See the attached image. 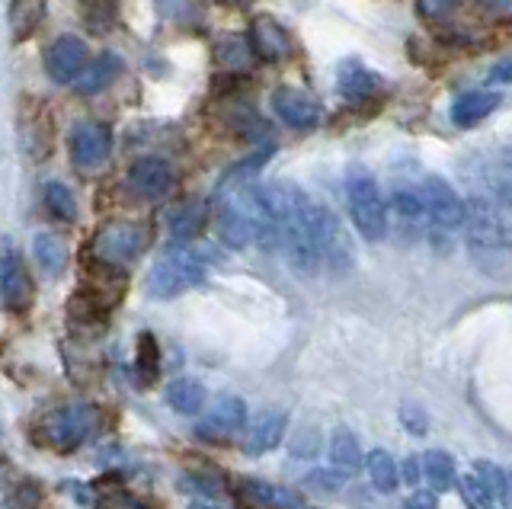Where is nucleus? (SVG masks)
<instances>
[{
  "mask_svg": "<svg viewBox=\"0 0 512 509\" xmlns=\"http://www.w3.org/2000/svg\"><path fill=\"white\" fill-rule=\"evenodd\" d=\"M212 263H215V253L208 247L180 244L151 266L148 282H144L148 285V295L151 298H176L189 289H199V285L208 279Z\"/></svg>",
  "mask_w": 512,
  "mask_h": 509,
  "instance_id": "1",
  "label": "nucleus"
},
{
  "mask_svg": "<svg viewBox=\"0 0 512 509\" xmlns=\"http://www.w3.org/2000/svg\"><path fill=\"white\" fill-rule=\"evenodd\" d=\"M461 225H464V237H468L474 260L493 263L506 253L509 228H506V215L500 205L493 202V196H471L464 202Z\"/></svg>",
  "mask_w": 512,
  "mask_h": 509,
  "instance_id": "2",
  "label": "nucleus"
},
{
  "mask_svg": "<svg viewBox=\"0 0 512 509\" xmlns=\"http://www.w3.org/2000/svg\"><path fill=\"white\" fill-rule=\"evenodd\" d=\"M346 199L356 231L365 241H381L388 234V202H384L378 180L362 167H352L346 177Z\"/></svg>",
  "mask_w": 512,
  "mask_h": 509,
  "instance_id": "3",
  "label": "nucleus"
},
{
  "mask_svg": "<svg viewBox=\"0 0 512 509\" xmlns=\"http://www.w3.org/2000/svg\"><path fill=\"white\" fill-rule=\"evenodd\" d=\"M311 241L317 250L320 266H327L330 273L343 276L352 269V241L343 228L340 215H333L327 205L311 202Z\"/></svg>",
  "mask_w": 512,
  "mask_h": 509,
  "instance_id": "4",
  "label": "nucleus"
},
{
  "mask_svg": "<svg viewBox=\"0 0 512 509\" xmlns=\"http://www.w3.org/2000/svg\"><path fill=\"white\" fill-rule=\"evenodd\" d=\"M420 202H423V215L429 221L432 234H452L461 228V215H464V202L452 189V183L442 177H426L420 186Z\"/></svg>",
  "mask_w": 512,
  "mask_h": 509,
  "instance_id": "5",
  "label": "nucleus"
},
{
  "mask_svg": "<svg viewBox=\"0 0 512 509\" xmlns=\"http://www.w3.org/2000/svg\"><path fill=\"white\" fill-rule=\"evenodd\" d=\"M144 241H148V234H144V228L135 225V221H109V225L96 231L93 250H96V260L100 263L125 266L128 260H135L144 250Z\"/></svg>",
  "mask_w": 512,
  "mask_h": 509,
  "instance_id": "6",
  "label": "nucleus"
},
{
  "mask_svg": "<svg viewBox=\"0 0 512 509\" xmlns=\"http://www.w3.org/2000/svg\"><path fill=\"white\" fill-rule=\"evenodd\" d=\"M96 426H100V410L90 404H74V407H61L48 417V439H52L58 449H77L84 445Z\"/></svg>",
  "mask_w": 512,
  "mask_h": 509,
  "instance_id": "7",
  "label": "nucleus"
},
{
  "mask_svg": "<svg viewBox=\"0 0 512 509\" xmlns=\"http://www.w3.org/2000/svg\"><path fill=\"white\" fill-rule=\"evenodd\" d=\"M68 148H71V161L80 170H96L100 164H106V157L112 151V132L103 122H74V129L68 135Z\"/></svg>",
  "mask_w": 512,
  "mask_h": 509,
  "instance_id": "8",
  "label": "nucleus"
},
{
  "mask_svg": "<svg viewBox=\"0 0 512 509\" xmlns=\"http://www.w3.org/2000/svg\"><path fill=\"white\" fill-rule=\"evenodd\" d=\"M128 189L144 199V202H160L170 196V189L176 183L173 167L164 161V157H138V161L128 167Z\"/></svg>",
  "mask_w": 512,
  "mask_h": 509,
  "instance_id": "9",
  "label": "nucleus"
},
{
  "mask_svg": "<svg viewBox=\"0 0 512 509\" xmlns=\"http://www.w3.org/2000/svg\"><path fill=\"white\" fill-rule=\"evenodd\" d=\"M42 65L52 84H71L87 65V42L80 36H58L42 52Z\"/></svg>",
  "mask_w": 512,
  "mask_h": 509,
  "instance_id": "10",
  "label": "nucleus"
},
{
  "mask_svg": "<svg viewBox=\"0 0 512 509\" xmlns=\"http://www.w3.org/2000/svg\"><path fill=\"white\" fill-rule=\"evenodd\" d=\"M0 301L13 314H23L32 305V276L16 250L0 253Z\"/></svg>",
  "mask_w": 512,
  "mask_h": 509,
  "instance_id": "11",
  "label": "nucleus"
},
{
  "mask_svg": "<svg viewBox=\"0 0 512 509\" xmlns=\"http://www.w3.org/2000/svg\"><path fill=\"white\" fill-rule=\"evenodd\" d=\"M244 423H247V404L234 394H224L208 410V417L196 426V436L205 442H228L244 429Z\"/></svg>",
  "mask_w": 512,
  "mask_h": 509,
  "instance_id": "12",
  "label": "nucleus"
},
{
  "mask_svg": "<svg viewBox=\"0 0 512 509\" xmlns=\"http://www.w3.org/2000/svg\"><path fill=\"white\" fill-rule=\"evenodd\" d=\"M272 109H276V116L288 129H314L320 116H324L320 103L308 90H298V87H279L272 93Z\"/></svg>",
  "mask_w": 512,
  "mask_h": 509,
  "instance_id": "13",
  "label": "nucleus"
},
{
  "mask_svg": "<svg viewBox=\"0 0 512 509\" xmlns=\"http://www.w3.org/2000/svg\"><path fill=\"white\" fill-rule=\"evenodd\" d=\"M250 52L256 58L269 61V65H276V61L292 55V39H288L285 29L272 20V17H256L250 23Z\"/></svg>",
  "mask_w": 512,
  "mask_h": 509,
  "instance_id": "14",
  "label": "nucleus"
},
{
  "mask_svg": "<svg viewBox=\"0 0 512 509\" xmlns=\"http://www.w3.org/2000/svg\"><path fill=\"white\" fill-rule=\"evenodd\" d=\"M336 90L346 103H365L381 93V77L372 68H365L362 61L349 58L336 71Z\"/></svg>",
  "mask_w": 512,
  "mask_h": 509,
  "instance_id": "15",
  "label": "nucleus"
},
{
  "mask_svg": "<svg viewBox=\"0 0 512 509\" xmlns=\"http://www.w3.org/2000/svg\"><path fill=\"white\" fill-rule=\"evenodd\" d=\"M122 74H125V61L116 52H103V55H96L93 61H87L71 84H74L77 93L93 97V93H103L106 87L116 84Z\"/></svg>",
  "mask_w": 512,
  "mask_h": 509,
  "instance_id": "16",
  "label": "nucleus"
},
{
  "mask_svg": "<svg viewBox=\"0 0 512 509\" xmlns=\"http://www.w3.org/2000/svg\"><path fill=\"white\" fill-rule=\"evenodd\" d=\"M205 221H208V205L202 199H186L167 212V231L173 234V241L189 244L192 237L202 234Z\"/></svg>",
  "mask_w": 512,
  "mask_h": 509,
  "instance_id": "17",
  "label": "nucleus"
},
{
  "mask_svg": "<svg viewBox=\"0 0 512 509\" xmlns=\"http://www.w3.org/2000/svg\"><path fill=\"white\" fill-rule=\"evenodd\" d=\"M240 500H244L250 509H301V497L292 490L272 487L266 481H240Z\"/></svg>",
  "mask_w": 512,
  "mask_h": 509,
  "instance_id": "18",
  "label": "nucleus"
},
{
  "mask_svg": "<svg viewBox=\"0 0 512 509\" xmlns=\"http://www.w3.org/2000/svg\"><path fill=\"white\" fill-rule=\"evenodd\" d=\"M500 106V97L490 90H468L452 103V122L458 129H471V125L484 122L493 109Z\"/></svg>",
  "mask_w": 512,
  "mask_h": 509,
  "instance_id": "19",
  "label": "nucleus"
},
{
  "mask_svg": "<svg viewBox=\"0 0 512 509\" xmlns=\"http://www.w3.org/2000/svg\"><path fill=\"white\" fill-rule=\"evenodd\" d=\"M285 436V413L282 410H266L260 420L253 423L250 436L244 442V452L247 455H266L272 452Z\"/></svg>",
  "mask_w": 512,
  "mask_h": 509,
  "instance_id": "20",
  "label": "nucleus"
},
{
  "mask_svg": "<svg viewBox=\"0 0 512 509\" xmlns=\"http://www.w3.org/2000/svg\"><path fill=\"white\" fill-rule=\"evenodd\" d=\"M221 122L228 125V129H231L237 138L256 141V145H260V141H266V138H269V125H266V119H263V116H256L250 106L237 103V100H228V106H224Z\"/></svg>",
  "mask_w": 512,
  "mask_h": 509,
  "instance_id": "21",
  "label": "nucleus"
},
{
  "mask_svg": "<svg viewBox=\"0 0 512 509\" xmlns=\"http://www.w3.org/2000/svg\"><path fill=\"white\" fill-rule=\"evenodd\" d=\"M32 253H36L39 266L45 269L48 276H61L64 266H68V244H64L61 234H52V231L36 234V241H32Z\"/></svg>",
  "mask_w": 512,
  "mask_h": 509,
  "instance_id": "22",
  "label": "nucleus"
},
{
  "mask_svg": "<svg viewBox=\"0 0 512 509\" xmlns=\"http://www.w3.org/2000/svg\"><path fill=\"white\" fill-rule=\"evenodd\" d=\"M330 465H333V471H340V474H352V471L362 468L359 442L346 426L333 429V436H330Z\"/></svg>",
  "mask_w": 512,
  "mask_h": 509,
  "instance_id": "23",
  "label": "nucleus"
},
{
  "mask_svg": "<svg viewBox=\"0 0 512 509\" xmlns=\"http://www.w3.org/2000/svg\"><path fill=\"white\" fill-rule=\"evenodd\" d=\"M215 61H218V68L224 71H231V74H240V71H247L250 68V61H253V52H250V42L244 36H221L215 39Z\"/></svg>",
  "mask_w": 512,
  "mask_h": 509,
  "instance_id": "24",
  "label": "nucleus"
},
{
  "mask_svg": "<svg viewBox=\"0 0 512 509\" xmlns=\"http://www.w3.org/2000/svg\"><path fill=\"white\" fill-rule=\"evenodd\" d=\"M45 17V0H10V29L13 39L23 42L39 29Z\"/></svg>",
  "mask_w": 512,
  "mask_h": 509,
  "instance_id": "25",
  "label": "nucleus"
},
{
  "mask_svg": "<svg viewBox=\"0 0 512 509\" xmlns=\"http://www.w3.org/2000/svg\"><path fill=\"white\" fill-rule=\"evenodd\" d=\"M420 471H423V477L429 481V493H442V490H448L455 484V461H452V455L448 452H442V449H429L423 458H420Z\"/></svg>",
  "mask_w": 512,
  "mask_h": 509,
  "instance_id": "26",
  "label": "nucleus"
},
{
  "mask_svg": "<svg viewBox=\"0 0 512 509\" xmlns=\"http://www.w3.org/2000/svg\"><path fill=\"white\" fill-rule=\"evenodd\" d=\"M167 404L176 413H186V417L189 413H199L205 407V388L196 378H176L167 388Z\"/></svg>",
  "mask_w": 512,
  "mask_h": 509,
  "instance_id": "27",
  "label": "nucleus"
},
{
  "mask_svg": "<svg viewBox=\"0 0 512 509\" xmlns=\"http://www.w3.org/2000/svg\"><path fill=\"white\" fill-rule=\"evenodd\" d=\"M269 157H272V145L260 148V151H253L250 157H244L240 164H234L228 173L221 177V189L228 193V189H240V186H250L253 177H260V170L269 164Z\"/></svg>",
  "mask_w": 512,
  "mask_h": 509,
  "instance_id": "28",
  "label": "nucleus"
},
{
  "mask_svg": "<svg viewBox=\"0 0 512 509\" xmlns=\"http://www.w3.org/2000/svg\"><path fill=\"white\" fill-rule=\"evenodd\" d=\"M157 13L164 20H170L173 26H189L196 29L205 23V7L202 0H154Z\"/></svg>",
  "mask_w": 512,
  "mask_h": 509,
  "instance_id": "29",
  "label": "nucleus"
},
{
  "mask_svg": "<svg viewBox=\"0 0 512 509\" xmlns=\"http://www.w3.org/2000/svg\"><path fill=\"white\" fill-rule=\"evenodd\" d=\"M160 375V349L151 333H141L138 349H135V378L141 388H151Z\"/></svg>",
  "mask_w": 512,
  "mask_h": 509,
  "instance_id": "30",
  "label": "nucleus"
},
{
  "mask_svg": "<svg viewBox=\"0 0 512 509\" xmlns=\"http://www.w3.org/2000/svg\"><path fill=\"white\" fill-rule=\"evenodd\" d=\"M365 468H368V477H372V484L384 493H391L400 484V465L394 461L391 452H384V449L368 452Z\"/></svg>",
  "mask_w": 512,
  "mask_h": 509,
  "instance_id": "31",
  "label": "nucleus"
},
{
  "mask_svg": "<svg viewBox=\"0 0 512 509\" xmlns=\"http://www.w3.org/2000/svg\"><path fill=\"white\" fill-rule=\"evenodd\" d=\"M42 199H45V209L52 218H58V221H74L77 218V199L64 183H58V180L45 183Z\"/></svg>",
  "mask_w": 512,
  "mask_h": 509,
  "instance_id": "32",
  "label": "nucleus"
},
{
  "mask_svg": "<svg viewBox=\"0 0 512 509\" xmlns=\"http://www.w3.org/2000/svg\"><path fill=\"white\" fill-rule=\"evenodd\" d=\"M474 477L480 481V487L493 497V503H500V506L509 503V477L500 465H493V461H477Z\"/></svg>",
  "mask_w": 512,
  "mask_h": 509,
  "instance_id": "33",
  "label": "nucleus"
},
{
  "mask_svg": "<svg viewBox=\"0 0 512 509\" xmlns=\"http://www.w3.org/2000/svg\"><path fill=\"white\" fill-rule=\"evenodd\" d=\"M80 10L93 33H109L119 20V0H80Z\"/></svg>",
  "mask_w": 512,
  "mask_h": 509,
  "instance_id": "34",
  "label": "nucleus"
},
{
  "mask_svg": "<svg viewBox=\"0 0 512 509\" xmlns=\"http://www.w3.org/2000/svg\"><path fill=\"white\" fill-rule=\"evenodd\" d=\"M391 209L397 212V218L404 221L407 228H420L426 221L420 193H413V189H397V193L391 196Z\"/></svg>",
  "mask_w": 512,
  "mask_h": 509,
  "instance_id": "35",
  "label": "nucleus"
},
{
  "mask_svg": "<svg viewBox=\"0 0 512 509\" xmlns=\"http://www.w3.org/2000/svg\"><path fill=\"white\" fill-rule=\"evenodd\" d=\"M458 490H461L464 503H468L471 509H496L493 497H490V493H487L484 487H480V481H477L474 474L461 477V481H458Z\"/></svg>",
  "mask_w": 512,
  "mask_h": 509,
  "instance_id": "36",
  "label": "nucleus"
},
{
  "mask_svg": "<svg viewBox=\"0 0 512 509\" xmlns=\"http://www.w3.org/2000/svg\"><path fill=\"white\" fill-rule=\"evenodd\" d=\"M461 0H416V13L426 23H445L455 13V7Z\"/></svg>",
  "mask_w": 512,
  "mask_h": 509,
  "instance_id": "37",
  "label": "nucleus"
},
{
  "mask_svg": "<svg viewBox=\"0 0 512 509\" xmlns=\"http://www.w3.org/2000/svg\"><path fill=\"white\" fill-rule=\"evenodd\" d=\"M304 484L317 487L320 493H336L346 484V474H340V471H311L308 477H304Z\"/></svg>",
  "mask_w": 512,
  "mask_h": 509,
  "instance_id": "38",
  "label": "nucleus"
},
{
  "mask_svg": "<svg viewBox=\"0 0 512 509\" xmlns=\"http://www.w3.org/2000/svg\"><path fill=\"white\" fill-rule=\"evenodd\" d=\"M96 509H141V506L135 503V497H128L125 490H103Z\"/></svg>",
  "mask_w": 512,
  "mask_h": 509,
  "instance_id": "39",
  "label": "nucleus"
},
{
  "mask_svg": "<svg viewBox=\"0 0 512 509\" xmlns=\"http://www.w3.org/2000/svg\"><path fill=\"white\" fill-rule=\"evenodd\" d=\"M13 503H16V509H39V503H42V490H39V484H23L20 490H16Z\"/></svg>",
  "mask_w": 512,
  "mask_h": 509,
  "instance_id": "40",
  "label": "nucleus"
},
{
  "mask_svg": "<svg viewBox=\"0 0 512 509\" xmlns=\"http://www.w3.org/2000/svg\"><path fill=\"white\" fill-rule=\"evenodd\" d=\"M400 423H404L416 436L426 433V413L420 407H404V413H400Z\"/></svg>",
  "mask_w": 512,
  "mask_h": 509,
  "instance_id": "41",
  "label": "nucleus"
},
{
  "mask_svg": "<svg viewBox=\"0 0 512 509\" xmlns=\"http://www.w3.org/2000/svg\"><path fill=\"white\" fill-rule=\"evenodd\" d=\"M480 10L487 13L490 20H509V10H512V0H480Z\"/></svg>",
  "mask_w": 512,
  "mask_h": 509,
  "instance_id": "42",
  "label": "nucleus"
},
{
  "mask_svg": "<svg viewBox=\"0 0 512 509\" xmlns=\"http://www.w3.org/2000/svg\"><path fill=\"white\" fill-rule=\"evenodd\" d=\"M292 452L301 455V458H311L317 452V433H311V439H308V429H301L298 439L292 442Z\"/></svg>",
  "mask_w": 512,
  "mask_h": 509,
  "instance_id": "43",
  "label": "nucleus"
},
{
  "mask_svg": "<svg viewBox=\"0 0 512 509\" xmlns=\"http://www.w3.org/2000/svg\"><path fill=\"white\" fill-rule=\"evenodd\" d=\"M407 509H436V493H429V490H416L413 497L407 500Z\"/></svg>",
  "mask_w": 512,
  "mask_h": 509,
  "instance_id": "44",
  "label": "nucleus"
},
{
  "mask_svg": "<svg viewBox=\"0 0 512 509\" xmlns=\"http://www.w3.org/2000/svg\"><path fill=\"white\" fill-rule=\"evenodd\" d=\"M404 481L410 484V487H416L423 481V471H420V458L416 455H410L407 461H404Z\"/></svg>",
  "mask_w": 512,
  "mask_h": 509,
  "instance_id": "45",
  "label": "nucleus"
},
{
  "mask_svg": "<svg viewBox=\"0 0 512 509\" xmlns=\"http://www.w3.org/2000/svg\"><path fill=\"white\" fill-rule=\"evenodd\" d=\"M490 81H496V84H506V81H509V61H506V58L490 71Z\"/></svg>",
  "mask_w": 512,
  "mask_h": 509,
  "instance_id": "46",
  "label": "nucleus"
},
{
  "mask_svg": "<svg viewBox=\"0 0 512 509\" xmlns=\"http://www.w3.org/2000/svg\"><path fill=\"white\" fill-rule=\"evenodd\" d=\"M189 509H218V506H208V503H192Z\"/></svg>",
  "mask_w": 512,
  "mask_h": 509,
  "instance_id": "47",
  "label": "nucleus"
},
{
  "mask_svg": "<svg viewBox=\"0 0 512 509\" xmlns=\"http://www.w3.org/2000/svg\"><path fill=\"white\" fill-rule=\"evenodd\" d=\"M221 4H237V0H221Z\"/></svg>",
  "mask_w": 512,
  "mask_h": 509,
  "instance_id": "48",
  "label": "nucleus"
}]
</instances>
